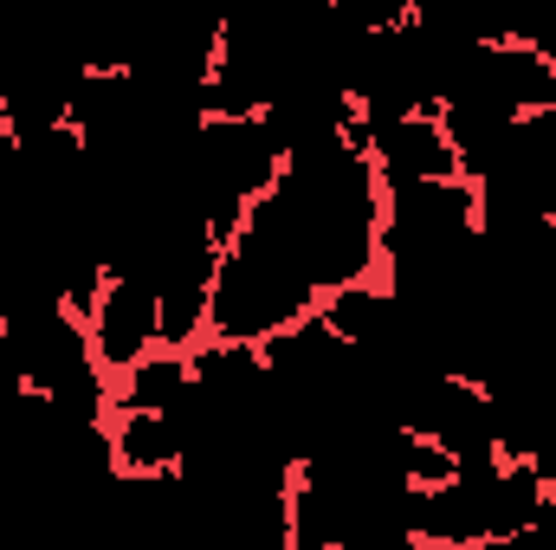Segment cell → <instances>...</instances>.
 I'll return each mask as SVG.
<instances>
[{
  "label": "cell",
  "mask_w": 556,
  "mask_h": 550,
  "mask_svg": "<svg viewBox=\"0 0 556 550\" xmlns=\"http://www.w3.org/2000/svg\"><path fill=\"white\" fill-rule=\"evenodd\" d=\"M85 330L104 357L111 376H124L137 357H149L162 343V304H155V285L137 273H104L98 285V304L85 311Z\"/></svg>",
  "instance_id": "3957f363"
},
{
  "label": "cell",
  "mask_w": 556,
  "mask_h": 550,
  "mask_svg": "<svg viewBox=\"0 0 556 550\" xmlns=\"http://www.w3.org/2000/svg\"><path fill=\"white\" fill-rule=\"evenodd\" d=\"M485 39H518L556 59V0H466Z\"/></svg>",
  "instance_id": "8992f818"
},
{
  "label": "cell",
  "mask_w": 556,
  "mask_h": 550,
  "mask_svg": "<svg viewBox=\"0 0 556 550\" xmlns=\"http://www.w3.org/2000/svg\"><path fill=\"white\" fill-rule=\"evenodd\" d=\"M356 142L369 149L382 188H395V182H446V175H459V149H453V137H446L440 111H402V117H389V124H363Z\"/></svg>",
  "instance_id": "277c9868"
},
{
  "label": "cell",
  "mask_w": 556,
  "mask_h": 550,
  "mask_svg": "<svg viewBox=\"0 0 556 550\" xmlns=\"http://www.w3.org/2000/svg\"><path fill=\"white\" fill-rule=\"evenodd\" d=\"M453 98H479V104H498L505 117H525V111H544L556 104V59L538 46H518V39H485L466 65V78L453 85Z\"/></svg>",
  "instance_id": "7a4b0ae2"
},
{
  "label": "cell",
  "mask_w": 556,
  "mask_h": 550,
  "mask_svg": "<svg viewBox=\"0 0 556 550\" xmlns=\"http://www.w3.org/2000/svg\"><path fill=\"white\" fill-rule=\"evenodd\" d=\"M317 285L304 273H291L278 253L253 247V240H227L220 266H214V298H207V337L227 343H266L273 330L298 324L304 311H317Z\"/></svg>",
  "instance_id": "6da1fadb"
},
{
  "label": "cell",
  "mask_w": 556,
  "mask_h": 550,
  "mask_svg": "<svg viewBox=\"0 0 556 550\" xmlns=\"http://www.w3.org/2000/svg\"><path fill=\"white\" fill-rule=\"evenodd\" d=\"M111 447L124 473H175L181 466V434L162 409H117L111 414Z\"/></svg>",
  "instance_id": "5b68a950"
}]
</instances>
